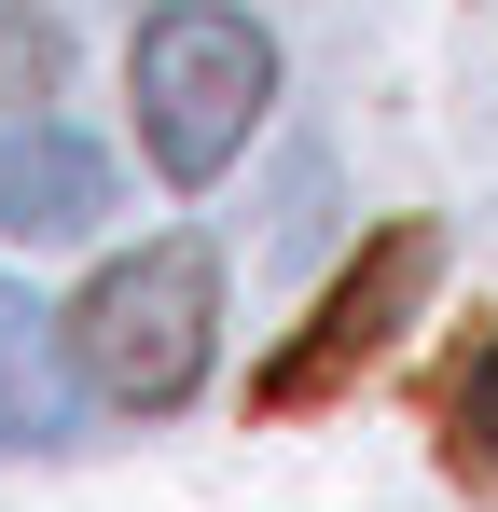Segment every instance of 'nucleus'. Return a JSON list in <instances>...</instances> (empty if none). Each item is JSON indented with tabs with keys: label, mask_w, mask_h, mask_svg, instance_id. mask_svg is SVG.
Listing matches in <instances>:
<instances>
[{
	"label": "nucleus",
	"mask_w": 498,
	"mask_h": 512,
	"mask_svg": "<svg viewBox=\"0 0 498 512\" xmlns=\"http://www.w3.org/2000/svg\"><path fill=\"white\" fill-rule=\"evenodd\" d=\"M208 333H222V263L194 250V236H153V250L97 263V291L70 305V360H83V388H97V402H125V416L194 402Z\"/></svg>",
	"instance_id": "obj_1"
},
{
	"label": "nucleus",
	"mask_w": 498,
	"mask_h": 512,
	"mask_svg": "<svg viewBox=\"0 0 498 512\" xmlns=\"http://www.w3.org/2000/svg\"><path fill=\"white\" fill-rule=\"evenodd\" d=\"M125 84H139V139H153L166 180H222L236 139L263 125V97H277V42L222 0H166V14H139Z\"/></svg>",
	"instance_id": "obj_2"
},
{
	"label": "nucleus",
	"mask_w": 498,
	"mask_h": 512,
	"mask_svg": "<svg viewBox=\"0 0 498 512\" xmlns=\"http://www.w3.org/2000/svg\"><path fill=\"white\" fill-rule=\"evenodd\" d=\"M429 277H443V236L429 222H388V236H360V263L319 291V319L263 360V416H305V402H346L388 346H402V319L429 305Z\"/></svg>",
	"instance_id": "obj_3"
},
{
	"label": "nucleus",
	"mask_w": 498,
	"mask_h": 512,
	"mask_svg": "<svg viewBox=\"0 0 498 512\" xmlns=\"http://www.w3.org/2000/svg\"><path fill=\"white\" fill-rule=\"evenodd\" d=\"M111 208V167L83 153L70 125H0V222L14 236H70Z\"/></svg>",
	"instance_id": "obj_4"
},
{
	"label": "nucleus",
	"mask_w": 498,
	"mask_h": 512,
	"mask_svg": "<svg viewBox=\"0 0 498 512\" xmlns=\"http://www.w3.org/2000/svg\"><path fill=\"white\" fill-rule=\"evenodd\" d=\"M83 360H56V333H42V305L28 291H0V443H70L83 429V388H70Z\"/></svg>",
	"instance_id": "obj_5"
},
{
	"label": "nucleus",
	"mask_w": 498,
	"mask_h": 512,
	"mask_svg": "<svg viewBox=\"0 0 498 512\" xmlns=\"http://www.w3.org/2000/svg\"><path fill=\"white\" fill-rule=\"evenodd\" d=\"M457 443H471V457L498 471V346L471 360V374H457Z\"/></svg>",
	"instance_id": "obj_6"
}]
</instances>
